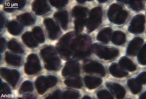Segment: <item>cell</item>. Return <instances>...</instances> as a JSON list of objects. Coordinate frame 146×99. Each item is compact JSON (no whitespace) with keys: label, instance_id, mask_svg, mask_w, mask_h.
I'll return each mask as SVG.
<instances>
[{"label":"cell","instance_id":"22","mask_svg":"<svg viewBox=\"0 0 146 99\" xmlns=\"http://www.w3.org/2000/svg\"><path fill=\"white\" fill-rule=\"evenodd\" d=\"M146 72H143L139 74L137 77V81L141 85H144L146 84Z\"/></svg>","mask_w":146,"mask_h":99},{"label":"cell","instance_id":"1","mask_svg":"<svg viewBox=\"0 0 146 99\" xmlns=\"http://www.w3.org/2000/svg\"><path fill=\"white\" fill-rule=\"evenodd\" d=\"M92 49L94 53L97 56L105 60L114 59L119 54V51L116 48L104 46L100 44H94Z\"/></svg>","mask_w":146,"mask_h":99},{"label":"cell","instance_id":"2","mask_svg":"<svg viewBox=\"0 0 146 99\" xmlns=\"http://www.w3.org/2000/svg\"><path fill=\"white\" fill-rule=\"evenodd\" d=\"M103 11L101 7H94L91 12L87 27L90 31H92L101 25L102 21Z\"/></svg>","mask_w":146,"mask_h":99},{"label":"cell","instance_id":"12","mask_svg":"<svg viewBox=\"0 0 146 99\" xmlns=\"http://www.w3.org/2000/svg\"><path fill=\"white\" fill-rule=\"evenodd\" d=\"M126 36L125 34L120 31H116L113 33L111 41L114 44L121 46L126 42Z\"/></svg>","mask_w":146,"mask_h":99},{"label":"cell","instance_id":"19","mask_svg":"<svg viewBox=\"0 0 146 99\" xmlns=\"http://www.w3.org/2000/svg\"><path fill=\"white\" fill-rule=\"evenodd\" d=\"M65 83L67 86L72 87L80 88L82 84L80 79L78 78H70L65 80Z\"/></svg>","mask_w":146,"mask_h":99},{"label":"cell","instance_id":"23","mask_svg":"<svg viewBox=\"0 0 146 99\" xmlns=\"http://www.w3.org/2000/svg\"><path fill=\"white\" fill-rule=\"evenodd\" d=\"M139 99H146V91H145L140 95L139 97Z\"/></svg>","mask_w":146,"mask_h":99},{"label":"cell","instance_id":"24","mask_svg":"<svg viewBox=\"0 0 146 99\" xmlns=\"http://www.w3.org/2000/svg\"><path fill=\"white\" fill-rule=\"evenodd\" d=\"M98 2L100 3H106L107 2H108V1H106V0H100V1H98Z\"/></svg>","mask_w":146,"mask_h":99},{"label":"cell","instance_id":"7","mask_svg":"<svg viewBox=\"0 0 146 99\" xmlns=\"http://www.w3.org/2000/svg\"><path fill=\"white\" fill-rule=\"evenodd\" d=\"M109 71L111 75L117 78H122L128 76L129 73L117 63H112L109 68Z\"/></svg>","mask_w":146,"mask_h":99},{"label":"cell","instance_id":"8","mask_svg":"<svg viewBox=\"0 0 146 99\" xmlns=\"http://www.w3.org/2000/svg\"><path fill=\"white\" fill-rule=\"evenodd\" d=\"M86 86L89 89H95L101 85L102 83V79L95 76H87L85 78Z\"/></svg>","mask_w":146,"mask_h":99},{"label":"cell","instance_id":"18","mask_svg":"<svg viewBox=\"0 0 146 99\" xmlns=\"http://www.w3.org/2000/svg\"><path fill=\"white\" fill-rule=\"evenodd\" d=\"M138 62L142 65L145 66L146 63V44H145L139 50L137 57Z\"/></svg>","mask_w":146,"mask_h":99},{"label":"cell","instance_id":"25","mask_svg":"<svg viewBox=\"0 0 146 99\" xmlns=\"http://www.w3.org/2000/svg\"><path fill=\"white\" fill-rule=\"evenodd\" d=\"M91 98L90 97H88V96H86L84 97V98Z\"/></svg>","mask_w":146,"mask_h":99},{"label":"cell","instance_id":"4","mask_svg":"<svg viewBox=\"0 0 146 99\" xmlns=\"http://www.w3.org/2000/svg\"><path fill=\"white\" fill-rule=\"evenodd\" d=\"M84 69L87 73L97 74L104 77L106 75V70L102 64L97 61H91L84 66Z\"/></svg>","mask_w":146,"mask_h":99},{"label":"cell","instance_id":"20","mask_svg":"<svg viewBox=\"0 0 146 99\" xmlns=\"http://www.w3.org/2000/svg\"><path fill=\"white\" fill-rule=\"evenodd\" d=\"M97 96L99 99H113L114 98L112 94L105 89H102L98 91Z\"/></svg>","mask_w":146,"mask_h":99},{"label":"cell","instance_id":"13","mask_svg":"<svg viewBox=\"0 0 146 99\" xmlns=\"http://www.w3.org/2000/svg\"><path fill=\"white\" fill-rule=\"evenodd\" d=\"M122 10L123 7L119 4L113 3L111 5L108 12V17L110 21L113 23L117 14Z\"/></svg>","mask_w":146,"mask_h":99},{"label":"cell","instance_id":"11","mask_svg":"<svg viewBox=\"0 0 146 99\" xmlns=\"http://www.w3.org/2000/svg\"><path fill=\"white\" fill-rule=\"evenodd\" d=\"M112 29L110 27H106L102 29L98 33L97 40L101 42L108 43L111 38Z\"/></svg>","mask_w":146,"mask_h":99},{"label":"cell","instance_id":"3","mask_svg":"<svg viewBox=\"0 0 146 99\" xmlns=\"http://www.w3.org/2000/svg\"><path fill=\"white\" fill-rule=\"evenodd\" d=\"M145 18L142 14L136 15L133 17L128 28V31L133 34L143 33L145 28Z\"/></svg>","mask_w":146,"mask_h":99},{"label":"cell","instance_id":"10","mask_svg":"<svg viewBox=\"0 0 146 99\" xmlns=\"http://www.w3.org/2000/svg\"><path fill=\"white\" fill-rule=\"evenodd\" d=\"M79 73V67L78 64L75 62H70L66 64L62 71L64 76L77 75Z\"/></svg>","mask_w":146,"mask_h":99},{"label":"cell","instance_id":"21","mask_svg":"<svg viewBox=\"0 0 146 99\" xmlns=\"http://www.w3.org/2000/svg\"><path fill=\"white\" fill-rule=\"evenodd\" d=\"M79 95L78 93L74 91H67L64 92L63 98H77Z\"/></svg>","mask_w":146,"mask_h":99},{"label":"cell","instance_id":"14","mask_svg":"<svg viewBox=\"0 0 146 99\" xmlns=\"http://www.w3.org/2000/svg\"><path fill=\"white\" fill-rule=\"evenodd\" d=\"M127 84L129 89L133 94H137L142 89V85L139 84L135 78L129 79Z\"/></svg>","mask_w":146,"mask_h":99},{"label":"cell","instance_id":"9","mask_svg":"<svg viewBox=\"0 0 146 99\" xmlns=\"http://www.w3.org/2000/svg\"><path fill=\"white\" fill-rule=\"evenodd\" d=\"M119 65L123 70L130 72L134 71L137 69L136 65L129 58L123 57L119 59Z\"/></svg>","mask_w":146,"mask_h":99},{"label":"cell","instance_id":"15","mask_svg":"<svg viewBox=\"0 0 146 99\" xmlns=\"http://www.w3.org/2000/svg\"><path fill=\"white\" fill-rule=\"evenodd\" d=\"M128 15L129 14L126 10H121L115 17L113 23L117 25H122L126 22Z\"/></svg>","mask_w":146,"mask_h":99},{"label":"cell","instance_id":"5","mask_svg":"<svg viewBox=\"0 0 146 99\" xmlns=\"http://www.w3.org/2000/svg\"><path fill=\"white\" fill-rule=\"evenodd\" d=\"M144 41L142 38L137 37L133 38L129 43L126 50V54L129 55L135 56L139 51L143 44Z\"/></svg>","mask_w":146,"mask_h":99},{"label":"cell","instance_id":"6","mask_svg":"<svg viewBox=\"0 0 146 99\" xmlns=\"http://www.w3.org/2000/svg\"><path fill=\"white\" fill-rule=\"evenodd\" d=\"M106 86L117 99H123L126 95L125 88L117 83L110 82L106 84Z\"/></svg>","mask_w":146,"mask_h":99},{"label":"cell","instance_id":"16","mask_svg":"<svg viewBox=\"0 0 146 99\" xmlns=\"http://www.w3.org/2000/svg\"><path fill=\"white\" fill-rule=\"evenodd\" d=\"M119 2L128 4L132 10L136 12L142 10L144 7L142 1H119Z\"/></svg>","mask_w":146,"mask_h":99},{"label":"cell","instance_id":"17","mask_svg":"<svg viewBox=\"0 0 146 99\" xmlns=\"http://www.w3.org/2000/svg\"><path fill=\"white\" fill-rule=\"evenodd\" d=\"M56 18L63 28H66L68 24V14L66 11H62L57 13L56 16Z\"/></svg>","mask_w":146,"mask_h":99}]
</instances>
